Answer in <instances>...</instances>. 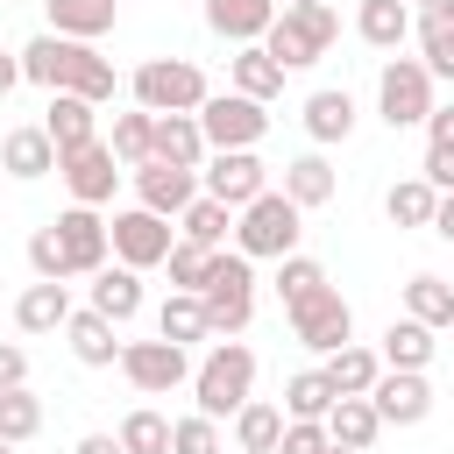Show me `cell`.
Wrapping results in <instances>:
<instances>
[{
	"mask_svg": "<svg viewBox=\"0 0 454 454\" xmlns=\"http://www.w3.org/2000/svg\"><path fill=\"white\" fill-rule=\"evenodd\" d=\"M21 78L43 85V92H78L92 106H106L121 92L114 57H99V43H71V35H50V28L35 43H21Z\"/></svg>",
	"mask_w": 454,
	"mask_h": 454,
	"instance_id": "6da1fadb",
	"label": "cell"
},
{
	"mask_svg": "<svg viewBox=\"0 0 454 454\" xmlns=\"http://www.w3.org/2000/svg\"><path fill=\"white\" fill-rule=\"evenodd\" d=\"M333 35H340V7L333 0H284L277 21L262 28V50L284 71H305V64H319L333 50Z\"/></svg>",
	"mask_w": 454,
	"mask_h": 454,
	"instance_id": "7a4b0ae2",
	"label": "cell"
},
{
	"mask_svg": "<svg viewBox=\"0 0 454 454\" xmlns=\"http://www.w3.org/2000/svg\"><path fill=\"white\" fill-rule=\"evenodd\" d=\"M192 397H199L206 419H234V411L255 397V348L213 340V348L199 355V369H192Z\"/></svg>",
	"mask_w": 454,
	"mask_h": 454,
	"instance_id": "3957f363",
	"label": "cell"
},
{
	"mask_svg": "<svg viewBox=\"0 0 454 454\" xmlns=\"http://www.w3.org/2000/svg\"><path fill=\"white\" fill-rule=\"evenodd\" d=\"M298 234H305V213L270 184V192H255L241 213H234V248L248 255V262H277V255H291L298 248Z\"/></svg>",
	"mask_w": 454,
	"mask_h": 454,
	"instance_id": "277c9868",
	"label": "cell"
},
{
	"mask_svg": "<svg viewBox=\"0 0 454 454\" xmlns=\"http://www.w3.org/2000/svg\"><path fill=\"white\" fill-rule=\"evenodd\" d=\"M128 92H135V106H149V114H199L213 85H206V71H199L192 57H149V64H135Z\"/></svg>",
	"mask_w": 454,
	"mask_h": 454,
	"instance_id": "5b68a950",
	"label": "cell"
},
{
	"mask_svg": "<svg viewBox=\"0 0 454 454\" xmlns=\"http://www.w3.org/2000/svg\"><path fill=\"white\" fill-rule=\"evenodd\" d=\"M440 99H433V71L419 64V57H390L383 71H376V121L397 135V128H426V114H433Z\"/></svg>",
	"mask_w": 454,
	"mask_h": 454,
	"instance_id": "8992f818",
	"label": "cell"
},
{
	"mask_svg": "<svg viewBox=\"0 0 454 454\" xmlns=\"http://www.w3.org/2000/svg\"><path fill=\"white\" fill-rule=\"evenodd\" d=\"M199 135H206V149H255L270 135V106L248 99V92H206Z\"/></svg>",
	"mask_w": 454,
	"mask_h": 454,
	"instance_id": "52a82bcc",
	"label": "cell"
},
{
	"mask_svg": "<svg viewBox=\"0 0 454 454\" xmlns=\"http://www.w3.org/2000/svg\"><path fill=\"white\" fill-rule=\"evenodd\" d=\"M106 241H114V262H128V270H163V255H170V241H177V220H163V213H149V206H121V213L106 220Z\"/></svg>",
	"mask_w": 454,
	"mask_h": 454,
	"instance_id": "ba28073f",
	"label": "cell"
},
{
	"mask_svg": "<svg viewBox=\"0 0 454 454\" xmlns=\"http://www.w3.org/2000/svg\"><path fill=\"white\" fill-rule=\"evenodd\" d=\"M284 319H291V333H298L312 355H333V348H348V340H355V305H348L333 284H319L312 298L284 305Z\"/></svg>",
	"mask_w": 454,
	"mask_h": 454,
	"instance_id": "9c48e42d",
	"label": "cell"
},
{
	"mask_svg": "<svg viewBox=\"0 0 454 454\" xmlns=\"http://www.w3.org/2000/svg\"><path fill=\"white\" fill-rule=\"evenodd\" d=\"M142 397H170L177 383H192V355L177 348V340H121V362H114Z\"/></svg>",
	"mask_w": 454,
	"mask_h": 454,
	"instance_id": "30bf717a",
	"label": "cell"
},
{
	"mask_svg": "<svg viewBox=\"0 0 454 454\" xmlns=\"http://www.w3.org/2000/svg\"><path fill=\"white\" fill-rule=\"evenodd\" d=\"M57 177H64L71 206H106L128 170H121V156H114L106 135H99V142H85V149H64V156H57Z\"/></svg>",
	"mask_w": 454,
	"mask_h": 454,
	"instance_id": "8fae6325",
	"label": "cell"
},
{
	"mask_svg": "<svg viewBox=\"0 0 454 454\" xmlns=\"http://www.w3.org/2000/svg\"><path fill=\"white\" fill-rule=\"evenodd\" d=\"M199 192L241 213L255 192H270V163H262L255 149H213V156L199 163Z\"/></svg>",
	"mask_w": 454,
	"mask_h": 454,
	"instance_id": "7c38bea8",
	"label": "cell"
},
{
	"mask_svg": "<svg viewBox=\"0 0 454 454\" xmlns=\"http://www.w3.org/2000/svg\"><path fill=\"white\" fill-rule=\"evenodd\" d=\"M50 227H57V248H64V270L71 277H92V270L114 262V241H106V213L99 206H64Z\"/></svg>",
	"mask_w": 454,
	"mask_h": 454,
	"instance_id": "4fadbf2b",
	"label": "cell"
},
{
	"mask_svg": "<svg viewBox=\"0 0 454 454\" xmlns=\"http://www.w3.org/2000/svg\"><path fill=\"white\" fill-rule=\"evenodd\" d=\"M369 404H376L383 426H426L433 419V383H426V369H383L369 383Z\"/></svg>",
	"mask_w": 454,
	"mask_h": 454,
	"instance_id": "5bb4252c",
	"label": "cell"
},
{
	"mask_svg": "<svg viewBox=\"0 0 454 454\" xmlns=\"http://www.w3.org/2000/svg\"><path fill=\"white\" fill-rule=\"evenodd\" d=\"M128 177H135V206H149V213H163V220H177V213L199 199V170H177V163H163V156L135 163Z\"/></svg>",
	"mask_w": 454,
	"mask_h": 454,
	"instance_id": "9a60e30c",
	"label": "cell"
},
{
	"mask_svg": "<svg viewBox=\"0 0 454 454\" xmlns=\"http://www.w3.org/2000/svg\"><path fill=\"white\" fill-rule=\"evenodd\" d=\"M355 121H362V106H355V92H348V85H319V92H305V135H312V149L348 142V135H355Z\"/></svg>",
	"mask_w": 454,
	"mask_h": 454,
	"instance_id": "2e32d148",
	"label": "cell"
},
{
	"mask_svg": "<svg viewBox=\"0 0 454 454\" xmlns=\"http://www.w3.org/2000/svg\"><path fill=\"white\" fill-rule=\"evenodd\" d=\"M0 170H7V177H21V184H35V177H50V170H57V142L43 135V121H28V128H7V135H0Z\"/></svg>",
	"mask_w": 454,
	"mask_h": 454,
	"instance_id": "e0dca14e",
	"label": "cell"
},
{
	"mask_svg": "<svg viewBox=\"0 0 454 454\" xmlns=\"http://www.w3.org/2000/svg\"><path fill=\"white\" fill-rule=\"evenodd\" d=\"M298 213H319L333 192H340V177H333V163H326V149H305V156H291L284 163V184H277Z\"/></svg>",
	"mask_w": 454,
	"mask_h": 454,
	"instance_id": "ac0fdd59",
	"label": "cell"
},
{
	"mask_svg": "<svg viewBox=\"0 0 454 454\" xmlns=\"http://www.w3.org/2000/svg\"><path fill=\"white\" fill-rule=\"evenodd\" d=\"M64 340H71V355H78L85 369H114V362H121V326H114L106 312H92V305H85V312L71 305V319H64Z\"/></svg>",
	"mask_w": 454,
	"mask_h": 454,
	"instance_id": "d6986e66",
	"label": "cell"
},
{
	"mask_svg": "<svg viewBox=\"0 0 454 454\" xmlns=\"http://www.w3.org/2000/svg\"><path fill=\"white\" fill-rule=\"evenodd\" d=\"M411 35H419V64L433 71V85L454 78V0L419 7V14H411Z\"/></svg>",
	"mask_w": 454,
	"mask_h": 454,
	"instance_id": "ffe728a7",
	"label": "cell"
},
{
	"mask_svg": "<svg viewBox=\"0 0 454 454\" xmlns=\"http://www.w3.org/2000/svg\"><path fill=\"white\" fill-rule=\"evenodd\" d=\"M43 135L57 142V156H64V149H85V142H99V106H92V99H78V92H50Z\"/></svg>",
	"mask_w": 454,
	"mask_h": 454,
	"instance_id": "44dd1931",
	"label": "cell"
},
{
	"mask_svg": "<svg viewBox=\"0 0 454 454\" xmlns=\"http://www.w3.org/2000/svg\"><path fill=\"white\" fill-rule=\"evenodd\" d=\"M277 21V0H206V28L220 43H262V28Z\"/></svg>",
	"mask_w": 454,
	"mask_h": 454,
	"instance_id": "7402d4cb",
	"label": "cell"
},
{
	"mask_svg": "<svg viewBox=\"0 0 454 454\" xmlns=\"http://www.w3.org/2000/svg\"><path fill=\"white\" fill-rule=\"evenodd\" d=\"M227 92H248V99L270 106V99L284 92V64H277L262 43H241V50L227 57Z\"/></svg>",
	"mask_w": 454,
	"mask_h": 454,
	"instance_id": "603a6c76",
	"label": "cell"
},
{
	"mask_svg": "<svg viewBox=\"0 0 454 454\" xmlns=\"http://www.w3.org/2000/svg\"><path fill=\"white\" fill-rule=\"evenodd\" d=\"M142 305H149V298H142V270H128V262L92 270V312H106L114 326H128Z\"/></svg>",
	"mask_w": 454,
	"mask_h": 454,
	"instance_id": "cb8c5ba5",
	"label": "cell"
},
{
	"mask_svg": "<svg viewBox=\"0 0 454 454\" xmlns=\"http://www.w3.org/2000/svg\"><path fill=\"white\" fill-rule=\"evenodd\" d=\"M64 319H71V284L35 277V284L14 298V326H21V333H64Z\"/></svg>",
	"mask_w": 454,
	"mask_h": 454,
	"instance_id": "d4e9b609",
	"label": "cell"
},
{
	"mask_svg": "<svg viewBox=\"0 0 454 454\" xmlns=\"http://www.w3.org/2000/svg\"><path fill=\"white\" fill-rule=\"evenodd\" d=\"M149 156H163V163H177V170H199L213 149H206V135H199V114H156V142H149Z\"/></svg>",
	"mask_w": 454,
	"mask_h": 454,
	"instance_id": "484cf974",
	"label": "cell"
},
{
	"mask_svg": "<svg viewBox=\"0 0 454 454\" xmlns=\"http://www.w3.org/2000/svg\"><path fill=\"white\" fill-rule=\"evenodd\" d=\"M50 7V35H71V43H99L121 14V0H43Z\"/></svg>",
	"mask_w": 454,
	"mask_h": 454,
	"instance_id": "4316f807",
	"label": "cell"
},
{
	"mask_svg": "<svg viewBox=\"0 0 454 454\" xmlns=\"http://www.w3.org/2000/svg\"><path fill=\"white\" fill-rule=\"evenodd\" d=\"M326 440H333V447H355V454H369V447L383 440V419H376V404H369V397H333V411H326Z\"/></svg>",
	"mask_w": 454,
	"mask_h": 454,
	"instance_id": "83f0119b",
	"label": "cell"
},
{
	"mask_svg": "<svg viewBox=\"0 0 454 454\" xmlns=\"http://www.w3.org/2000/svg\"><path fill=\"white\" fill-rule=\"evenodd\" d=\"M433 348H440V340H433V326H419L411 312H397V319L383 326V348H376V355H383V369H426V362H433Z\"/></svg>",
	"mask_w": 454,
	"mask_h": 454,
	"instance_id": "f1b7e54d",
	"label": "cell"
},
{
	"mask_svg": "<svg viewBox=\"0 0 454 454\" xmlns=\"http://www.w3.org/2000/svg\"><path fill=\"white\" fill-rule=\"evenodd\" d=\"M376 376H383V355L362 348V340H348V348L326 355V383H333V397H369Z\"/></svg>",
	"mask_w": 454,
	"mask_h": 454,
	"instance_id": "f546056e",
	"label": "cell"
},
{
	"mask_svg": "<svg viewBox=\"0 0 454 454\" xmlns=\"http://www.w3.org/2000/svg\"><path fill=\"white\" fill-rule=\"evenodd\" d=\"M355 35H362L369 50H404L411 7H404V0H362V7H355Z\"/></svg>",
	"mask_w": 454,
	"mask_h": 454,
	"instance_id": "4dcf8cb0",
	"label": "cell"
},
{
	"mask_svg": "<svg viewBox=\"0 0 454 454\" xmlns=\"http://www.w3.org/2000/svg\"><path fill=\"white\" fill-rule=\"evenodd\" d=\"M156 333H163V340H177V348H192V340H213L199 291H170V298L156 305Z\"/></svg>",
	"mask_w": 454,
	"mask_h": 454,
	"instance_id": "1f68e13d",
	"label": "cell"
},
{
	"mask_svg": "<svg viewBox=\"0 0 454 454\" xmlns=\"http://www.w3.org/2000/svg\"><path fill=\"white\" fill-rule=\"evenodd\" d=\"M277 433H284V404L248 397V404L234 411V447H241V454H277Z\"/></svg>",
	"mask_w": 454,
	"mask_h": 454,
	"instance_id": "d6a6232c",
	"label": "cell"
},
{
	"mask_svg": "<svg viewBox=\"0 0 454 454\" xmlns=\"http://www.w3.org/2000/svg\"><path fill=\"white\" fill-rule=\"evenodd\" d=\"M404 312H411L419 326H433V333H440V326H454V284H447V277H433V270H419V277L404 284Z\"/></svg>",
	"mask_w": 454,
	"mask_h": 454,
	"instance_id": "836d02e7",
	"label": "cell"
},
{
	"mask_svg": "<svg viewBox=\"0 0 454 454\" xmlns=\"http://www.w3.org/2000/svg\"><path fill=\"white\" fill-rule=\"evenodd\" d=\"M433 192H454V106H433L426 114V170H419Z\"/></svg>",
	"mask_w": 454,
	"mask_h": 454,
	"instance_id": "e575fe53",
	"label": "cell"
},
{
	"mask_svg": "<svg viewBox=\"0 0 454 454\" xmlns=\"http://www.w3.org/2000/svg\"><path fill=\"white\" fill-rule=\"evenodd\" d=\"M177 234L184 241H199V248H227V234H234V206H220V199H192L184 213H177Z\"/></svg>",
	"mask_w": 454,
	"mask_h": 454,
	"instance_id": "d590c367",
	"label": "cell"
},
{
	"mask_svg": "<svg viewBox=\"0 0 454 454\" xmlns=\"http://www.w3.org/2000/svg\"><path fill=\"white\" fill-rule=\"evenodd\" d=\"M149 142H156V114H149V106H128V114H114V135H106V149L121 156V170L149 163Z\"/></svg>",
	"mask_w": 454,
	"mask_h": 454,
	"instance_id": "8d00e7d4",
	"label": "cell"
},
{
	"mask_svg": "<svg viewBox=\"0 0 454 454\" xmlns=\"http://www.w3.org/2000/svg\"><path fill=\"white\" fill-rule=\"evenodd\" d=\"M433 206H440V192H433L426 177H397V184L383 192L390 227H433Z\"/></svg>",
	"mask_w": 454,
	"mask_h": 454,
	"instance_id": "74e56055",
	"label": "cell"
},
{
	"mask_svg": "<svg viewBox=\"0 0 454 454\" xmlns=\"http://www.w3.org/2000/svg\"><path fill=\"white\" fill-rule=\"evenodd\" d=\"M114 440H121V454H170V419H163L156 404H135V411L114 426Z\"/></svg>",
	"mask_w": 454,
	"mask_h": 454,
	"instance_id": "f35d334b",
	"label": "cell"
},
{
	"mask_svg": "<svg viewBox=\"0 0 454 454\" xmlns=\"http://www.w3.org/2000/svg\"><path fill=\"white\" fill-rule=\"evenodd\" d=\"M35 433H43V397H35L28 383L0 390V440H7V447H21V440H35Z\"/></svg>",
	"mask_w": 454,
	"mask_h": 454,
	"instance_id": "ab89813d",
	"label": "cell"
},
{
	"mask_svg": "<svg viewBox=\"0 0 454 454\" xmlns=\"http://www.w3.org/2000/svg\"><path fill=\"white\" fill-rule=\"evenodd\" d=\"M326 411H333L326 369H298V376L284 383V419H326Z\"/></svg>",
	"mask_w": 454,
	"mask_h": 454,
	"instance_id": "60d3db41",
	"label": "cell"
},
{
	"mask_svg": "<svg viewBox=\"0 0 454 454\" xmlns=\"http://www.w3.org/2000/svg\"><path fill=\"white\" fill-rule=\"evenodd\" d=\"M163 270H170V291H199L206 284V270H213V248H199V241H170V255H163Z\"/></svg>",
	"mask_w": 454,
	"mask_h": 454,
	"instance_id": "b9f144b4",
	"label": "cell"
},
{
	"mask_svg": "<svg viewBox=\"0 0 454 454\" xmlns=\"http://www.w3.org/2000/svg\"><path fill=\"white\" fill-rule=\"evenodd\" d=\"M319 284H326V270H319L312 255H298V248H291V255H277V298H284V305L312 298Z\"/></svg>",
	"mask_w": 454,
	"mask_h": 454,
	"instance_id": "7bdbcfd3",
	"label": "cell"
},
{
	"mask_svg": "<svg viewBox=\"0 0 454 454\" xmlns=\"http://www.w3.org/2000/svg\"><path fill=\"white\" fill-rule=\"evenodd\" d=\"M170 454H220V419H206V411L170 419Z\"/></svg>",
	"mask_w": 454,
	"mask_h": 454,
	"instance_id": "ee69618b",
	"label": "cell"
},
{
	"mask_svg": "<svg viewBox=\"0 0 454 454\" xmlns=\"http://www.w3.org/2000/svg\"><path fill=\"white\" fill-rule=\"evenodd\" d=\"M28 270H35V277H50V284H71L64 248H57V227H35V234H28Z\"/></svg>",
	"mask_w": 454,
	"mask_h": 454,
	"instance_id": "f6af8a7d",
	"label": "cell"
},
{
	"mask_svg": "<svg viewBox=\"0 0 454 454\" xmlns=\"http://www.w3.org/2000/svg\"><path fill=\"white\" fill-rule=\"evenodd\" d=\"M333 440H326V419H284V433H277V454H326Z\"/></svg>",
	"mask_w": 454,
	"mask_h": 454,
	"instance_id": "bcb514c9",
	"label": "cell"
},
{
	"mask_svg": "<svg viewBox=\"0 0 454 454\" xmlns=\"http://www.w3.org/2000/svg\"><path fill=\"white\" fill-rule=\"evenodd\" d=\"M14 383H28V355L14 340H0V390H14Z\"/></svg>",
	"mask_w": 454,
	"mask_h": 454,
	"instance_id": "7dc6e473",
	"label": "cell"
},
{
	"mask_svg": "<svg viewBox=\"0 0 454 454\" xmlns=\"http://www.w3.org/2000/svg\"><path fill=\"white\" fill-rule=\"evenodd\" d=\"M21 85V50H0V99Z\"/></svg>",
	"mask_w": 454,
	"mask_h": 454,
	"instance_id": "c3c4849f",
	"label": "cell"
},
{
	"mask_svg": "<svg viewBox=\"0 0 454 454\" xmlns=\"http://www.w3.org/2000/svg\"><path fill=\"white\" fill-rule=\"evenodd\" d=\"M433 234L454 241V192H440V206H433Z\"/></svg>",
	"mask_w": 454,
	"mask_h": 454,
	"instance_id": "681fc988",
	"label": "cell"
},
{
	"mask_svg": "<svg viewBox=\"0 0 454 454\" xmlns=\"http://www.w3.org/2000/svg\"><path fill=\"white\" fill-rule=\"evenodd\" d=\"M71 454H121V440H114V433H85Z\"/></svg>",
	"mask_w": 454,
	"mask_h": 454,
	"instance_id": "f907efd6",
	"label": "cell"
},
{
	"mask_svg": "<svg viewBox=\"0 0 454 454\" xmlns=\"http://www.w3.org/2000/svg\"><path fill=\"white\" fill-rule=\"evenodd\" d=\"M404 7H411V14H419V7H433V0H404Z\"/></svg>",
	"mask_w": 454,
	"mask_h": 454,
	"instance_id": "816d5d0a",
	"label": "cell"
},
{
	"mask_svg": "<svg viewBox=\"0 0 454 454\" xmlns=\"http://www.w3.org/2000/svg\"><path fill=\"white\" fill-rule=\"evenodd\" d=\"M326 454H355V447H326Z\"/></svg>",
	"mask_w": 454,
	"mask_h": 454,
	"instance_id": "f5cc1de1",
	"label": "cell"
},
{
	"mask_svg": "<svg viewBox=\"0 0 454 454\" xmlns=\"http://www.w3.org/2000/svg\"><path fill=\"white\" fill-rule=\"evenodd\" d=\"M0 454H14V447H7V440H0Z\"/></svg>",
	"mask_w": 454,
	"mask_h": 454,
	"instance_id": "db71d44e",
	"label": "cell"
},
{
	"mask_svg": "<svg viewBox=\"0 0 454 454\" xmlns=\"http://www.w3.org/2000/svg\"><path fill=\"white\" fill-rule=\"evenodd\" d=\"M277 7H284V0H277Z\"/></svg>",
	"mask_w": 454,
	"mask_h": 454,
	"instance_id": "11a10c76",
	"label": "cell"
}]
</instances>
